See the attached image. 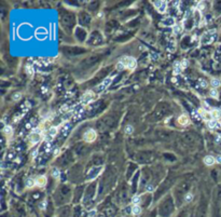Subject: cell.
Returning a JSON list of instances; mask_svg holds the SVG:
<instances>
[{
	"instance_id": "obj_6",
	"label": "cell",
	"mask_w": 221,
	"mask_h": 217,
	"mask_svg": "<svg viewBox=\"0 0 221 217\" xmlns=\"http://www.w3.org/2000/svg\"><path fill=\"white\" fill-rule=\"evenodd\" d=\"M189 122H190V119H189V117H188L187 115H181L180 117L178 118V123L180 124V125H188L189 124Z\"/></svg>"
},
{
	"instance_id": "obj_9",
	"label": "cell",
	"mask_w": 221,
	"mask_h": 217,
	"mask_svg": "<svg viewBox=\"0 0 221 217\" xmlns=\"http://www.w3.org/2000/svg\"><path fill=\"white\" fill-rule=\"evenodd\" d=\"M208 126L210 129H217V127H221V123H219L218 120H210L208 121Z\"/></svg>"
},
{
	"instance_id": "obj_31",
	"label": "cell",
	"mask_w": 221,
	"mask_h": 217,
	"mask_svg": "<svg viewBox=\"0 0 221 217\" xmlns=\"http://www.w3.org/2000/svg\"><path fill=\"white\" fill-rule=\"evenodd\" d=\"M203 5H204V4H203V2H201V3H200V10H202V9L204 8Z\"/></svg>"
},
{
	"instance_id": "obj_20",
	"label": "cell",
	"mask_w": 221,
	"mask_h": 217,
	"mask_svg": "<svg viewBox=\"0 0 221 217\" xmlns=\"http://www.w3.org/2000/svg\"><path fill=\"white\" fill-rule=\"evenodd\" d=\"M173 31L175 32V34H179V32H181V26L175 25V26L173 27Z\"/></svg>"
},
{
	"instance_id": "obj_17",
	"label": "cell",
	"mask_w": 221,
	"mask_h": 217,
	"mask_svg": "<svg viewBox=\"0 0 221 217\" xmlns=\"http://www.w3.org/2000/svg\"><path fill=\"white\" fill-rule=\"evenodd\" d=\"M125 134H132L133 132H134V127H133V125H126L125 126V130H124Z\"/></svg>"
},
{
	"instance_id": "obj_5",
	"label": "cell",
	"mask_w": 221,
	"mask_h": 217,
	"mask_svg": "<svg viewBox=\"0 0 221 217\" xmlns=\"http://www.w3.org/2000/svg\"><path fill=\"white\" fill-rule=\"evenodd\" d=\"M46 182H48L46 177L44 176V175H40V176H38L36 178V186H38V187H43V186L46 185Z\"/></svg>"
},
{
	"instance_id": "obj_4",
	"label": "cell",
	"mask_w": 221,
	"mask_h": 217,
	"mask_svg": "<svg viewBox=\"0 0 221 217\" xmlns=\"http://www.w3.org/2000/svg\"><path fill=\"white\" fill-rule=\"evenodd\" d=\"M166 2L165 1H157L154 2V5L157 8V10L160 12V13H164L165 10H166Z\"/></svg>"
},
{
	"instance_id": "obj_22",
	"label": "cell",
	"mask_w": 221,
	"mask_h": 217,
	"mask_svg": "<svg viewBox=\"0 0 221 217\" xmlns=\"http://www.w3.org/2000/svg\"><path fill=\"white\" fill-rule=\"evenodd\" d=\"M117 69L118 70H123V69H125V66H124V64L122 63V62H119V63L117 64Z\"/></svg>"
},
{
	"instance_id": "obj_16",
	"label": "cell",
	"mask_w": 221,
	"mask_h": 217,
	"mask_svg": "<svg viewBox=\"0 0 221 217\" xmlns=\"http://www.w3.org/2000/svg\"><path fill=\"white\" fill-rule=\"evenodd\" d=\"M56 134H57V129L56 127H51L50 129V131H49V135L51 136V137H54V136H56Z\"/></svg>"
},
{
	"instance_id": "obj_28",
	"label": "cell",
	"mask_w": 221,
	"mask_h": 217,
	"mask_svg": "<svg viewBox=\"0 0 221 217\" xmlns=\"http://www.w3.org/2000/svg\"><path fill=\"white\" fill-rule=\"evenodd\" d=\"M200 81H201V82L203 83V84H202V87H203V88H206V82L204 81V80H200Z\"/></svg>"
},
{
	"instance_id": "obj_11",
	"label": "cell",
	"mask_w": 221,
	"mask_h": 217,
	"mask_svg": "<svg viewBox=\"0 0 221 217\" xmlns=\"http://www.w3.org/2000/svg\"><path fill=\"white\" fill-rule=\"evenodd\" d=\"M93 97H94V94L91 91H88V92H86V93L83 95L82 100H86V103H88V102H91V100L93 99Z\"/></svg>"
},
{
	"instance_id": "obj_26",
	"label": "cell",
	"mask_w": 221,
	"mask_h": 217,
	"mask_svg": "<svg viewBox=\"0 0 221 217\" xmlns=\"http://www.w3.org/2000/svg\"><path fill=\"white\" fill-rule=\"evenodd\" d=\"M147 191H148V192H153V191H154V187H153L152 185H148V186H147Z\"/></svg>"
},
{
	"instance_id": "obj_24",
	"label": "cell",
	"mask_w": 221,
	"mask_h": 217,
	"mask_svg": "<svg viewBox=\"0 0 221 217\" xmlns=\"http://www.w3.org/2000/svg\"><path fill=\"white\" fill-rule=\"evenodd\" d=\"M20 97H22V94H20V93H15L13 95V99L14 100H19Z\"/></svg>"
},
{
	"instance_id": "obj_12",
	"label": "cell",
	"mask_w": 221,
	"mask_h": 217,
	"mask_svg": "<svg viewBox=\"0 0 221 217\" xmlns=\"http://www.w3.org/2000/svg\"><path fill=\"white\" fill-rule=\"evenodd\" d=\"M141 212H142V210H141L140 205H134V206L132 207V213H133V215H135V216L140 215Z\"/></svg>"
},
{
	"instance_id": "obj_1",
	"label": "cell",
	"mask_w": 221,
	"mask_h": 217,
	"mask_svg": "<svg viewBox=\"0 0 221 217\" xmlns=\"http://www.w3.org/2000/svg\"><path fill=\"white\" fill-rule=\"evenodd\" d=\"M121 62L124 64L125 68H127V69H129V70H134L135 68H136V66H137L136 59H135L134 57H129V56H125V57H123L122 59H121Z\"/></svg>"
},
{
	"instance_id": "obj_18",
	"label": "cell",
	"mask_w": 221,
	"mask_h": 217,
	"mask_svg": "<svg viewBox=\"0 0 221 217\" xmlns=\"http://www.w3.org/2000/svg\"><path fill=\"white\" fill-rule=\"evenodd\" d=\"M210 96L214 97V98H218V97H219V94H218V91L216 90V89L210 90Z\"/></svg>"
},
{
	"instance_id": "obj_19",
	"label": "cell",
	"mask_w": 221,
	"mask_h": 217,
	"mask_svg": "<svg viewBox=\"0 0 221 217\" xmlns=\"http://www.w3.org/2000/svg\"><path fill=\"white\" fill-rule=\"evenodd\" d=\"M4 132H5V134L7 135H12V132H13V130H12V127L11 126H5L4 127Z\"/></svg>"
},
{
	"instance_id": "obj_14",
	"label": "cell",
	"mask_w": 221,
	"mask_h": 217,
	"mask_svg": "<svg viewBox=\"0 0 221 217\" xmlns=\"http://www.w3.org/2000/svg\"><path fill=\"white\" fill-rule=\"evenodd\" d=\"M132 202L135 204V205H139L140 202H141V197H140V195H135V197L133 198Z\"/></svg>"
},
{
	"instance_id": "obj_29",
	"label": "cell",
	"mask_w": 221,
	"mask_h": 217,
	"mask_svg": "<svg viewBox=\"0 0 221 217\" xmlns=\"http://www.w3.org/2000/svg\"><path fill=\"white\" fill-rule=\"evenodd\" d=\"M58 153H60V149L57 148V149H55V151H54V156H57Z\"/></svg>"
},
{
	"instance_id": "obj_27",
	"label": "cell",
	"mask_w": 221,
	"mask_h": 217,
	"mask_svg": "<svg viewBox=\"0 0 221 217\" xmlns=\"http://www.w3.org/2000/svg\"><path fill=\"white\" fill-rule=\"evenodd\" d=\"M215 159H216V163H219V164H221V156H220V154H219V156H217Z\"/></svg>"
},
{
	"instance_id": "obj_30",
	"label": "cell",
	"mask_w": 221,
	"mask_h": 217,
	"mask_svg": "<svg viewBox=\"0 0 221 217\" xmlns=\"http://www.w3.org/2000/svg\"><path fill=\"white\" fill-rule=\"evenodd\" d=\"M96 214V211H92V212L90 213V216H94Z\"/></svg>"
},
{
	"instance_id": "obj_13",
	"label": "cell",
	"mask_w": 221,
	"mask_h": 217,
	"mask_svg": "<svg viewBox=\"0 0 221 217\" xmlns=\"http://www.w3.org/2000/svg\"><path fill=\"white\" fill-rule=\"evenodd\" d=\"M52 176L54 177V178H60V171L58 170V169L54 168L52 170Z\"/></svg>"
},
{
	"instance_id": "obj_23",
	"label": "cell",
	"mask_w": 221,
	"mask_h": 217,
	"mask_svg": "<svg viewBox=\"0 0 221 217\" xmlns=\"http://www.w3.org/2000/svg\"><path fill=\"white\" fill-rule=\"evenodd\" d=\"M39 207H40V210H45V209H46V201L44 200V201H42V202H40Z\"/></svg>"
},
{
	"instance_id": "obj_3",
	"label": "cell",
	"mask_w": 221,
	"mask_h": 217,
	"mask_svg": "<svg viewBox=\"0 0 221 217\" xmlns=\"http://www.w3.org/2000/svg\"><path fill=\"white\" fill-rule=\"evenodd\" d=\"M111 81H112V78H111V77H108V78H106L104 81H102L100 84H99L98 87L96 88V91H97V92H101L102 90H105L106 88H108V87H109V84L111 83Z\"/></svg>"
},
{
	"instance_id": "obj_10",
	"label": "cell",
	"mask_w": 221,
	"mask_h": 217,
	"mask_svg": "<svg viewBox=\"0 0 221 217\" xmlns=\"http://www.w3.org/2000/svg\"><path fill=\"white\" fill-rule=\"evenodd\" d=\"M25 185H26L27 188H32V187H35L36 186V178H32V177L28 178V179L26 180Z\"/></svg>"
},
{
	"instance_id": "obj_15",
	"label": "cell",
	"mask_w": 221,
	"mask_h": 217,
	"mask_svg": "<svg viewBox=\"0 0 221 217\" xmlns=\"http://www.w3.org/2000/svg\"><path fill=\"white\" fill-rule=\"evenodd\" d=\"M210 84L214 87V89H216V88H218V87H220L221 82H220V80H218V79H213V80L210 81Z\"/></svg>"
},
{
	"instance_id": "obj_8",
	"label": "cell",
	"mask_w": 221,
	"mask_h": 217,
	"mask_svg": "<svg viewBox=\"0 0 221 217\" xmlns=\"http://www.w3.org/2000/svg\"><path fill=\"white\" fill-rule=\"evenodd\" d=\"M210 115L213 117V120H217V119H219L221 117V110L220 109H213L210 111Z\"/></svg>"
},
{
	"instance_id": "obj_7",
	"label": "cell",
	"mask_w": 221,
	"mask_h": 217,
	"mask_svg": "<svg viewBox=\"0 0 221 217\" xmlns=\"http://www.w3.org/2000/svg\"><path fill=\"white\" fill-rule=\"evenodd\" d=\"M204 163L206 165L210 166V165H213L214 163H216V159H215L213 156H206L204 158Z\"/></svg>"
},
{
	"instance_id": "obj_2",
	"label": "cell",
	"mask_w": 221,
	"mask_h": 217,
	"mask_svg": "<svg viewBox=\"0 0 221 217\" xmlns=\"http://www.w3.org/2000/svg\"><path fill=\"white\" fill-rule=\"evenodd\" d=\"M97 138V132L94 129H88L83 134V139L86 143H93Z\"/></svg>"
},
{
	"instance_id": "obj_21",
	"label": "cell",
	"mask_w": 221,
	"mask_h": 217,
	"mask_svg": "<svg viewBox=\"0 0 221 217\" xmlns=\"http://www.w3.org/2000/svg\"><path fill=\"white\" fill-rule=\"evenodd\" d=\"M184 200H185V202H191L193 200V194L192 193H187V194H185Z\"/></svg>"
},
{
	"instance_id": "obj_25",
	"label": "cell",
	"mask_w": 221,
	"mask_h": 217,
	"mask_svg": "<svg viewBox=\"0 0 221 217\" xmlns=\"http://www.w3.org/2000/svg\"><path fill=\"white\" fill-rule=\"evenodd\" d=\"M188 66V61L187 59H184V61H182V63H180V67L183 69V68H185Z\"/></svg>"
}]
</instances>
